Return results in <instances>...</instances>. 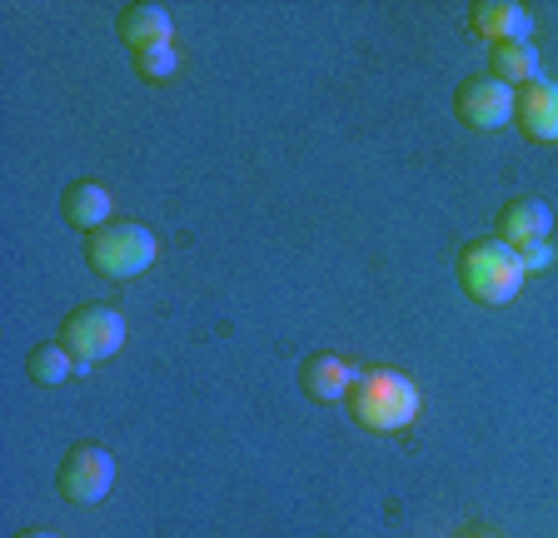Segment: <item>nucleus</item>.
I'll return each instance as SVG.
<instances>
[{"mask_svg": "<svg viewBox=\"0 0 558 538\" xmlns=\"http://www.w3.org/2000/svg\"><path fill=\"white\" fill-rule=\"evenodd\" d=\"M56 340L65 344V354L75 359V369L90 375L95 364L116 359V354L125 350V319H120L116 309H105V305H81V309H70L65 315V325H60Z\"/></svg>", "mask_w": 558, "mask_h": 538, "instance_id": "20e7f679", "label": "nucleus"}, {"mask_svg": "<svg viewBox=\"0 0 558 538\" xmlns=\"http://www.w3.org/2000/svg\"><path fill=\"white\" fill-rule=\"evenodd\" d=\"M116 36L125 40L130 56H140V50H155V46H174V21L165 5L140 0V5H125L116 15Z\"/></svg>", "mask_w": 558, "mask_h": 538, "instance_id": "9d476101", "label": "nucleus"}, {"mask_svg": "<svg viewBox=\"0 0 558 538\" xmlns=\"http://www.w3.org/2000/svg\"><path fill=\"white\" fill-rule=\"evenodd\" d=\"M15 538H60V534H56V528H21Z\"/></svg>", "mask_w": 558, "mask_h": 538, "instance_id": "f3484780", "label": "nucleus"}, {"mask_svg": "<svg viewBox=\"0 0 558 538\" xmlns=\"http://www.w3.org/2000/svg\"><path fill=\"white\" fill-rule=\"evenodd\" d=\"M116 484V454L105 444H75L65 458H60V474H56V493L75 509H90L110 493Z\"/></svg>", "mask_w": 558, "mask_h": 538, "instance_id": "39448f33", "label": "nucleus"}, {"mask_svg": "<svg viewBox=\"0 0 558 538\" xmlns=\"http://www.w3.org/2000/svg\"><path fill=\"white\" fill-rule=\"evenodd\" d=\"M469 30L488 46H499V40H534V15L513 5V0H478L469 5Z\"/></svg>", "mask_w": 558, "mask_h": 538, "instance_id": "1a4fd4ad", "label": "nucleus"}, {"mask_svg": "<svg viewBox=\"0 0 558 538\" xmlns=\"http://www.w3.org/2000/svg\"><path fill=\"white\" fill-rule=\"evenodd\" d=\"M110 210H116V199H110V189L100 180H70L65 195H60V215H65L70 230H81V234L105 230Z\"/></svg>", "mask_w": 558, "mask_h": 538, "instance_id": "9b49d317", "label": "nucleus"}, {"mask_svg": "<svg viewBox=\"0 0 558 538\" xmlns=\"http://www.w3.org/2000/svg\"><path fill=\"white\" fill-rule=\"evenodd\" d=\"M349 419L369 433H404L409 424L424 409V394L418 384L404 375V369H389V364H374V369H360L354 384H349Z\"/></svg>", "mask_w": 558, "mask_h": 538, "instance_id": "f257e3e1", "label": "nucleus"}, {"mask_svg": "<svg viewBox=\"0 0 558 538\" xmlns=\"http://www.w3.org/2000/svg\"><path fill=\"white\" fill-rule=\"evenodd\" d=\"M459 284H464V294L478 299V305H509L523 284L519 249H509L494 234L488 240H469L459 249Z\"/></svg>", "mask_w": 558, "mask_h": 538, "instance_id": "7ed1b4c3", "label": "nucleus"}, {"mask_svg": "<svg viewBox=\"0 0 558 538\" xmlns=\"http://www.w3.org/2000/svg\"><path fill=\"white\" fill-rule=\"evenodd\" d=\"M513 100H519V90H509L504 81H494V75H469L459 90H453V115L464 120L469 130H504L513 125Z\"/></svg>", "mask_w": 558, "mask_h": 538, "instance_id": "423d86ee", "label": "nucleus"}, {"mask_svg": "<svg viewBox=\"0 0 558 538\" xmlns=\"http://www.w3.org/2000/svg\"><path fill=\"white\" fill-rule=\"evenodd\" d=\"M469 538H494V534H469Z\"/></svg>", "mask_w": 558, "mask_h": 538, "instance_id": "a211bd4d", "label": "nucleus"}, {"mask_svg": "<svg viewBox=\"0 0 558 538\" xmlns=\"http://www.w3.org/2000/svg\"><path fill=\"white\" fill-rule=\"evenodd\" d=\"M519 265H523V280H529V274H544V269L554 265V245H548V240H538V245L519 249Z\"/></svg>", "mask_w": 558, "mask_h": 538, "instance_id": "dca6fc26", "label": "nucleus"}, {"mask_svg": "<svg viewBox=\"0 0 558 538\" xmlns=\"http://www.w3.org/2000/svg\"><path fill=\"white\" fill-rule=\"evenodd\" d=\"M548 234H554V210L534 195L509 199L499 210V220H494V240H504L509 249H529L538 240H548Z\"/></svg>", "mask_w": 558, "mask_h": 538, "instance_id": "6e6552de", "label": "nucleus"}, {"mask_svg": "<svg viewBox=\"0 0 558 538\" xmlns=\"http://www.w3.org/2000/svg\"><path fill=\"white\" fill-rule=\"evenodd\" d=\"M354 364L344 359V354H329V350H319V354H310V359L300 364V384H304V394L314 399V404H335V399H349V384H354Z\"/></svg>", "mask_w": 558, "mask_h": 538, "instance_id": "f8f14e48", "label": "nucleus"}, {"mask_svg": "<svg viewBox=\"0 0 558 538\" xmlns=\"http://www.w3.org/2000/svg\"><path fill=\"white\" fill-rule=\"evenodd\" d=\"M513 125L523 130V140L558 145V81L538 75L534 85H523L519 100H513Z\"/></svg>", "mask_w": 558, "mask_h": 538, "instance_id": "0eeeda50", "label": "nucleus"}, {"mask_svg": "<svg viewBox=\"0 0 558 538\" xmlns=\"http://www.w3.org/2000/svg\"><path fill=\"white\" fill-rule=\"evenodd\" d=\"M135 71H140V81H150V85L174 81V75H180V50H174V46L140 50V56H135Z\"/></svg>", "mask_w": 558, "mask_h": 538, "instance_id": "2eb2a0df", "label": "nucleus"}, {"mask_svg": "<svg viewBox=\"0 0 558 538\" xmlns=\"http://www.w3.org/2000/svg\"><path fill=\"white\" fill-rule=\"evenodd\" d=\"M160 245H155V234L135 220H110L105 230L85 234V265L110 284H125V280H140L145 269L155 265Z\"/></svg>", "mask_w": 558, "mask_h": 538, "instance_id": "f03ea898", "label": "nucleus"}, {"mask_svg": "<svg viewBox=\"0 0 558 538\" xmlns=\"http://www.w3.org/2000/svg\"><path fill=\"white\" fill-rule=\"evenodd\" d=\"M538 50H534V40H499V46H488V75L494 81H504L509 90H523V85H534L538 75Z\"/></svg>", "mask_w": 558, "mask_h": 538, "instance_id": "ddd939ff", "label": "nucleus"}, {"mask_svg": "<svg viewBox=\"0 0 558 538\" xmlns=\"http://www.w3.org/2000/svg\"><path fill=\"white\" fill-rule=\"evenodd\" d=\"M25 375H31L35 384L56 389V384H65V379H75L81 369H75V359L65 354V344L50 340V344H35V350L25 354Z\"/></svg>", "mask_w": 558, "mask_h": 538, "instance_id": "4468645a", "label": "nucleus"}]
</instances>
